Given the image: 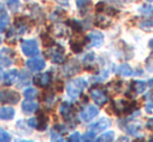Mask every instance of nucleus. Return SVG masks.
<instances>
[{
    "mask_svg": "<svg viewBox=\"0 0 153 142\" xmlns=\"http://www.w3.org/2000/svg\"><path fill=\"white\" fill-rule=\"evenodd\" d=\"M114 132L113 131H109V132H106V133H104L103 135H101L100 137L97 139V141H113V139H114Z\"/></svg>",
    "mask_w": 153,
    "mask_h": 142,
    "instance_id": "393cba45",
    "label": "nucleus"
},
{
    "mask_svg": "<svg viewBox=\"0 0 153 142\" xmlns=\"http://www.w3.org/2000/svg\"><path fill=\"white\" fill-rule=\"evenodd\" d=\"M140 27L147 32L153 30V20H145L140 24Z\"/></svg>",
    "mask_w": 153,
    "mask_h": 142,
    "instance_id": "c756f323",
    "label": "nucleus"
},
{
    "mask_svg": "<svg viewBox=\"0 0 153 142\" xmlns=\"http://www.w3.org/2000/svg\"><path fill=\"white\" fill-rule=\"evenodd\" d=\"M9 22H10V17L7 15L5 7L2 3H0V32L4 30V28L7 26Z\"/></svg>",
    "mask_w": 153,
    "mask_h": 142,
    "instance_id": "4468645a",
    "label": "nucleus"
},
{
    "mask_svg": "<svg viewBox=\"0 0 153 142\" xmlns=\"http://www.w3.org/2000/svg\"><path fill=\"white\" fill-rule=\"evenodd\" d=\"M105 10V3L104 2H99L96 5V11L97 13H101V12H104Z\"/></svg>",
    "mask_w": 153,
    "mask_h": 142,
    "instance_id": "4c0bfd02",
    "label": "nucleus"
},
{
    "mask_svg": "<svg viewBox=\"0 0 153 142\" xmlns=\"http://www.w3.org/2000/svg\"><path fill=\"white\" fill-rule=\"evenodd\" d=\"M7 3V7L11 11L13 12H17L18 9L20 7V1L19 0H5Z\"/></svg>",
    "mask_w": 153,
    "mask_h": 142,
    "instance_id": "cd10ccee",
    "label": "nucleus"
},
{
    "mask_svg": "<svg viewBox=\"0 0 153 142\" xmlns=\"http://www.w3.org/2000/svg\"><path fill=\"white\" fill-rule=\"evenodd\" d=\"M147 1H148V2H153V0H147Z\"/></svg>",
    "mask_w": 153,
    "mask_h": 142,
    "instance_id": "de8ad7c7",
    "label": "nucleus"
},
{
    "mask_svg": "<svg viewBox=\"0 0 153 142\" xmlns=\"http://www.w3.org/2000/svg\"><path fill=\"white\" fill-rule=\"evenodd\" d=\"M146 127L148 129H153V119H149L148 121L146 122Z\"/></svg>",
    "mask_w": 153,
    "mask_h": 142,
    "instance_id": "79ce46f5",
    "label": "nucleus"
},
{
    "mask_svg": "<svg viewBox=\"0 0 153 142\" xmlns=\"http://www.w3.org/2000/svg\"><path fill=\"white\" fill-rule=\"evenodd\" d=\"M60 114L62 115L63 119L66 122H72L74 120V115H76V110H74V106L68 102H63L61 104L59 108Z\"/></svg>",
    "mask_w": 153,
    "mask_h": 142,
    "instance_id": "423d86ee",
    "label": "nucleus"
},
{
    "mask_svg": "<svg viewBox=\"0 0 153 142\" xmlns=\"http://www.w3.org/2000/svg\"><path fill=\"white\" fill-rule=\"evenodd\" d=\"M15 51L11 48H2L0 50V64L4 67H10L14 63Z\"/></svg>",
    "mask_w": 153,
    "mask_h": 142,
    "instance_id": "0eeeda50",
    "label": "nucleus"
},
{
    "mask_svg": "<svg viewBox=\"0 0 153 142\" xmlns=\"http://www.w3.org/2000/svg\"><path fill=\"white\" fill-rule=\"evenodd\" d=\"M145 110L148 114H152L153 113V102H150V104H147L146 107H145Z\"/></svg>",
    "mask_w": 153,
    "mask_h": 142,
    "instance_id": "ea45409f",
    "label": "nucleus"
},
{
    "mask_svg": "<svg viewBox=\"0 0 153 142\" xmlns=\"http://www.w3.org/2000/svg\"><path fill=\"white\" fill-rule=\"evenodd\" d=\"M24 96L26 99H34L38 96V90L35 88H27L24 91Z\"/></svg>",
    "mask_w": 153,
    "mask_h": 142,
    "instance_id": "a878e982",
    "label": "nucleus"
},
{
    "mask_svg": "<svg viewBox=\"0 0 153 142\" xmlns=\"http://www.w3.org/2000/svg\"><path fill=\"white\" fill-rule=\"evenodd\" d=\"M94 138H96V134H94V132L88 131L87 133L82 136L81 139L83 140V141H92V140H94Z\"/></svg>",
    "mask_w": 153,
    "mask_h": 142,
    "instance_id": "473e14b6",
    "label": "nucleus"
},
{
    "mask_svg": "<svg viewBox=\"0 0 153 142\" xmlns=\"http://www.w3.org/2000/svg\"><path fill=\"white\" fill-rule=\"evenodd\" d=\"M124 1H131V0H124Z\"/></svg>",
    "mask_w": 153,
    "mask_h": 142,
    "instance_id": "8fccbe9b",
    "label": "nucleus"
},
{
    "mask_svg": "<svg viewBox=\"0 0 153 142\" xmlns=\"http://www.w3.org/2000/svg\"><path fill=\"white\" fill-rule=\"evenodd\" d=\"M2 79V70L0 69V79Z\"/></svg>",
    "mask_w": 153,
    "mask_h": 142,
    "instance_id": "a18cd8bd",
    "label": "nucleus"
},
{
    "mask_svg": "<svg viewBox=\"0 0 153 142\" xmlns=\"http://www.w3.org/2000/svg\"><path fill=\"white\" fill-rule=\"evenodd\" d=\"M147 88V83L143 81H133L130 85V90L134 93H143Z\"/></svg>",
    "mask_w": 153,
    "mask_h": 142,
    "instance_id": "a211bd4d",
    "label": "nucleus"
},
{
    "mask_svg": "<svg viewBox=\"0 0 153 142\" xmlns=\"http://www.w3.org/2000/svg\"><path fill=\"white\" fill-rule=\"evenodd\" d=\"M68 140L69 141H74V142H78L81 140V135H80L78 132H76V133L71 134V135L69 136V138H68Z\"/></svg>",
    "mask_w": 153,
    "mask_h": 142,
    "instance_id": "e433bc0d",
    "label": "nucleus"
},
{
    "mask_svg": "<svg viewBox=\"0 0 153 142\" xmlns=\"http://www.w3.org/2000/svg\"><path fill=\"white\" fill-rule=\"evenodd\" d=\"M149 47L153 49V39H151V40L149 41Z\"/></svg>",
    "mask_w": 153,
    "mask_h": 142,
    "instance_id": "37998d69",
    "label": "nucleus"
},
{
    "mask_svg": "<svg viewBox=\"0 0 153 142\" xmlns=\"http://www.w3.org/2000/svg\"><path fill=\"white\" fill-rule=\"evenodd\" d=\"M145 65H146V69L149 72H153V53L146 60Z\"/></svg>",
    "mask_w": 153,
    "mask_h": 142,
    "instance_id": "7c9ffc66",
    "label": "nucleus"
},
{
    "mask_svg": "<svg viewBox=\"0 0 153 142\" xmlns=\"http://www.w3.org/2000/svg\"><path fill=\"white\" fill-rule=\"evenodd\" d=\"M22 52L27 57H36L39 54V46L36 40H24L21 43Z\"/></svg>",
    "mask_w": 153,
    "mask_h": 142,
    "instance_id": "7ed1b4c3",
    "label": "nucleus"
},
{
    "mask_svg": "<svg viewBox=\"0 0 153 142\" xmlns=\"http://www.w3.org/2000/svg\"><path fill=\"white\" fill-rule=\"evenodd\" d=\"M51 72H45L43 74L37 75L34 77V83L35 85L39 86V87H48V85L51 82Z\"/></svg>",
    "mask_w": 153,
    "mask_h": 142,
    "instance_id": "ddd939ff",
    "label": "nucleus"
},
{
    "mask_svg": "<svg viewBox=\"0 0 153 142\" xmlns=\"http://www.w3.org/2000/svg\"><path fill=\"white\" fill-rule=\"evenodd\" d=\"M98 115H99V109L97 108L96 106H94V104L86 106L85 108L81 111V113H80L81 119L84 121H86V122L92 120V119H94L96 116H98Z\"/></svg>",
    "mask_w": 153,
    "mask_h": 142,
    "instance_id": "1a4fd4ad",
    "label": "nucleus"
},
{
    "mask_svg": "<svg viewBox=\"0 0 153 142\" xmlns=\"http://www.w3.org/2000/svg\"><path fill=\"white\" fill-rule=\"evenodd\" d=\"M21 108H22V111H23L25 114H30V113H34L37 111V109H38V104L34 102H30V100L28 99L22 102Z\"/></svg>",
    "mask_w": 153,
    "mask_h": 142,
    "instance_id": "f3484780",
    "label": "nucleus"
},
{
    "mask_svg": "<svg viewBox=\"0 0 153 142\" xmlns=\"http://www.w3.org/2000/svg\"><path fill=\"white\" fill-rule=\"evenodd\" d=\"M138 12L145 16H153V5L144 4L138 9Z\"/></svg>",
    "mask_w": 153,
    "mask_h": 142,
    "instance_id": "b1692460",
    "label": "nucleus"
},
{
    "mask_svg": "<svg viewBox=\"0 0 153 142\" xmlns=\"http://www.w3.org/2000/svg\"><path fill=\"white\" fill-rule=\"evenodd\" d=\"M117 70H119L117 72H119L122 77H131V75H133V74H136V72H134L133 70H132V68L130 67L128 64H123V65H121Z\"/></svg>",
    "mask_w": 153,
    "mask_h": 142,
    "instance_id": "412c9836",
    "label": "nucleus"
},
{
    "mask_svg": "<svg viewBox=\"0 0 153 142\" xmlns=\"http://www.w3.org/2000/svg\"><path fill=\"white\" fill-rule=\"evenodd\" d=\"M18 75H19V73H18V70L17 69L10 70L9 72L5 73L4 79H3V83H4V85H7V86L13 85V84L15 83L16 81H17Z\"/></svg>",
    "mask_w": 153,
    "mask_h": 142,
    "instance_id": "2eb2a0df",
    "label": "nucleus"
},
{
    "mask_svg": "<svg viewBox=\"0 0 153 142\" xmlns=\"http://www.w3.org/2000/svg\"><path fill=\"white\" fill-rule=\"evenodd\" d=\"M104 42V36L99 30H92L87 36L88 47H100Z\"/></svg>",
    "mask_w": 153,
    "mask_h": 142,
    "instance_id": "6e6552de",
    "label": "nucleus"
},
{
    "mask_svg": "<svg viewBox=\"0 0 153 142\" xmlns=\"http://www.w3.org/2000/svg\"><path fill=\"white\" fill-rule=\"evenodd\" d=\"M51 140H53V141H63L64 139L61 137V135H60L58 132L53 129V131H51Z\"/></svg>",
    "mask_w": 153,
    "mask_h": 142,
    "instance_id": "c9c22d12",
    "label": "nucleus"
},
{
    "mask_svg": "<svg viewBox=\"0 0 153 142\" xmlns=\"http://www.w3.org/2000/svg\"><path fill=\"white\" fill-rule=\"evenodd\" d=\"M15 116V110L11 107H4L0 109V119L2 120H11Z\"/></svg>",
    "mask_w": 153,
    "mask_h": 142,
    "instance_id": "dca6fc26",
    "label": "nucleus"
},
{
    "mask_svg": "<svg viewBox=\"0 0 153 142\" xmlns=\"http://www.w3.org/2000/svg\"><path fill=\"white\" fill-rule=\"evenodd\" d=\"M90 96L94 99V102L99 106H103L104 104H106L107 102V95L104 93V91H102L99 88H91L89 91Z\"/></svg>",
    "mask_w": 153,
    "mask_h": 142,
    "instance_id": "9d476101",
    "label": "nucleus"
},
{
    "mask_svg": "<svg viewBox=\"0 0 153 142\" xmlns=\"http://www.w3.org/2000/svg\"><path fill=\"white\" fill-rule=\"evenodd\" d=\"M37 118V125L36 129H39V131H44L47 127V117L46 115L44 114L43 112H39L38 116L36 117Z\"/></svg>",
    "mask_w": 153,
    "mask_h": 142,
    "instance_id": "aec40b11",
    "label": "nucleus"
},
{
    "mask_svg": "<svg viewBox=\"0 0 153 142\" xmlns=\"http://www.w3.org/2000/svg\"><path fill=\"white\" fill-rule=\"evenodd\" d=\"M109 125H110V121H109L108 119L101 118L100 120L96 121L94 123L90 124L89 127H88V131L94 132V134H97V133H100V132L104 131V129H107Z\"/></svg>",
    "mask_w": 153,
    "mask_h": 142,
    "instance_id": "9b49d317",
    "label": "nucleus"
},
{
    "mask_svg": "<svg viewBox=\"0 0 153 142\" xmlns=\"http://www.w3.org/2000/svg\"><path fill=\"white\" fill-rule=\"evenodd\" d=\"M87 87V82L84 79H71L67 83L66 85V91H67V95L69 96L71 99H76L80 96L85 88Z\"/></svg>",
    "mask_w": 153,
    "mask_h": 142,
    "instance_id": "f257e3e1",
    "label": "nucleus"
},
{
    "mask_svg": "<svg viewBox=\"0 0 153 142\" xmlns=\"http://www.w3.org/2000/svg\"><path fill=\"white\" fill-rule=\"evenodd\" d=\"M47 57L51 60L53 63L62 64L64 63V48L61 45H56L47 51Z\"/></svg>",
    "mask_w": 153,
    "mask_h": 142,
    "instance_id": "39448f33",
    "label": "nucleus"
},
{
    "mask_svg": "<svg viewBox=\"0 0 153 142\" xmlns=\"http://www.w3.org/2000/svg\"><path fill=\"white\" fill-rule=\"evenodd\" d=\"M124 127V131H126L128 134L130 135H134V136H138L140 135V123L137 124V122H130L127 123Z\"/></svg>",
    "mask_w": 153,
    "mask_h": 142,
    "instance_id": "6ab92c4d",
    "label": "nucleus"
},
{
    "mask_svg": "<svg viewBox=\"0 0 153 142\" xmlns=\"http://www.w3.org/2000/svg\"><path fill=\"white\" fill-rule=\"evenodd\" d=\"M10 140H11L10 134L0 127V141H10Z\"/></svg>",
    "mask_w": 153,
    "mask_h": 142,
    "instance_id": "72a5a7b5",
    "label": "nucleus"
},
{
    "mask_svg": "<svg viewBox=\"0 0 153 142\" xmlns=\"http://www.w3.org/2000/svg\"><path fill=\"white\" fill-rule=\"evenodd\" d=\"M1 42H2V39H1V37H0V44H1Z\"/></svg>",
    "mask_w": 153,
    "mask_h": 142,
    "instance_id": "09e8293b",
    "label": "nucleus"
},
{
    "mask_svg": "<svg viewBox=\"0 0 153 142\" xmlns=\"http://www.w3.org/2000/svg\"><path fill=\"white\" fill-rule=\"evenodd\" d=\"M20 100V95L14 90L4 89L0 91V102L1 104H16Z\"/></svg>",
    "mask_w": 153,
    "mask_h": 142,
    "instance_id": "f03ea898",
    "label": "nucleus"
},
{
    "mask_svg": "<svg viewBox=\"0 0 153 142\" xmlns=\"http://www.w3.org/2000/svg\"><path fill=\"white\" fill-rule=\"evenodd\" d=\"M111 24L110 20H108L106 17L104 16H98L94 20V25L98 26V27H102V28H106L108 27Z\"/></svg>",
    "mask_w": 153,
    "mask_h": 142,
    "instance_id": "4be33fe9",
    "label": "nucleus"
},
{
    "mask_svg": "<svg viewBox=\"0 0 153 142\" xmlns=\"http://www.w3.org/2000/svg\"><path fill=\"white\" fill-rule=\"evenodd\" d=\"M53 129H55L56 132H58L60 135H63V134L67 133V131H68L67 127H64V125H62V124H56L55 127H53Z\"/></svg>",
    "mask_w": 153,
    "mask_h": 142,
    "instance_id": "f704fd0d",
    "label": "nucleus"
},
{
    "mask_svg": "<svg viewBox=\"0 0 153 142\" xmlns=\"http://www.w3.org/2000/svg\"><path fill=\"white\" fill-rule=\"evenodd\" d=\"M94 60H96L94 53V52H89V53H87V54H86L85 57H84L83 62L85 64H87V65H90V64H91L92 62H94Z\"/></svg>",
    "mask_w": 153,
    "mask_h": 142,
    "instance_id": "2f4dec72",
    "label": "nucleus"
},
{
    "mask_svg": "<svg viewBox=\"0 0 153 142\" xmlns=\"http://www.w3.org/2000/svg\"><path fill=\"white\" fill-rule=\"evenodd\" d=\"M58 1H60V2H62V1H67V0H58Z\"/></svg>",
    "mask_w": 153,
    "mask_h": 142,
    "instance_id": "49530a36",
    "label": "nucleus"
},
{
    "mask_svg": "<svg viewBox=\"0 0 153 142\" xmlns=\"http://www.w3.org/2000/svg\"><path fill=\"white\" fill-rule=\"evenodd\" d=\"M55 89L57 90L58 92H62V91H63V82H62V81H57Z\"/></svg>",
    "mask_w": 153,
    "mask_h": 142,
    "instance_id": "58836bf2",
    "label": "nucleus"
},
{
    "mask_svg": "<svg viewBox=\"0 0 153 142\" xmlns=\"http://www.w3.org/2000/svg\"><path fill=\"white\" fill-rule=\"evenodd\" d=\"M30 74L26 72H22V75L20 77V83H19V88L23 87V86H27L30 85Z\"/></svg>",
    "mask_w": 153,
    "mask_h": 142,
    "instance_id": "bb28decb",
    "label": "nucleus"
},
{
    "mask_svg": "<svg viewBox=\"0 0 153 142\" xmlns=\"http://www.w3.org/2000/svg\"><path fill=\"white\" fill-rule=\"evenodd\" d=\"M67 24L76 32H81L82 30H83V26H82L81 22H79L76 19H71V20H69V21H67Z\"/></svg>",
    "mask_w": 153,
    "mask_h": 142,
    "instance_id": "5701e85b",
    "label": "nucleus"
},
{
    "mask_svg": "<svg viewBox=\"0 0 153 142\" xmlns=\"http://www.w3.org/2000/svg\"><path fill=\"white\" fill-rule=\"evenodd\" d=\"M45 62L42 59H30L26 62V67L30 70V71H34V72H38L41 71L45 68Z\"/></svg>",
    "mask_w": 153,
    "mask_h": 142,
    "instance_id": "f8f14e48",
    "label": "nucleus"
},
{
    "mask_svg": "<svg viewBox=\"0 0 153 142\" xmlns=\"http://www.w3.org/2000/svg\"><path fill=\"white\" fill-rule=\"evenodd\" d=\"M81 70V65L76 60H70L69 62L65 64L62 68V72L66 77H70L76 75V73L80 72Z\"/></svg>",
    "mask_w": 153,
    "mask_h": 142,
    "instance_id": "20e7f679",
    "label": "nucleus"
},
{
    "mask_svg": "<svg viewBox=\"0 0 153 142\" xmlns=\"http://www.w3.org/2000/svg\"><path fill=\"white\" fill-rule=\"evenodd\" d=\"M149 85H150V87H153V79H151L150 81H149Z\"/></svg>",
    "mask_w": 153,
    "mask_h": 142,
    "instance_id": "c03bdc74",
    "label": "nucleus"
},
{
    "mask_svg": "<svg viewBox=\"0 0 153 142\" xmlns=\"http://www.w3.org/2000/svg\"><path fill=\"white\" fill-rule=\"evenodd\" d=\"M41 39H42V43L43 45H44L45 47H49V46H53V43H55V41H53V39L51 38V36H48L47 34H44L41 36Z\"/></svg>",
    "mask_w": 153,
    "mask_h": 142,
    "instance_id": "c85d7f7f",
    "label": "nucleus"
},
{
    "mask_svg": "<svg viewBox=\"0 0 153 142\" xmlns=\"http://www.w3.org/2000/svg\"><path fill=\"white\" fill-rule=\"evenodd\" d=\"M27 125H30V127H36L37 125V118L35 117V118H30L27 120Z\"/></svg>",
    "mask_w": 153,
    "mask_h": 142,
    "instance_id": "a19ab883",
    "label": "nucleus"
}]
</instances>
